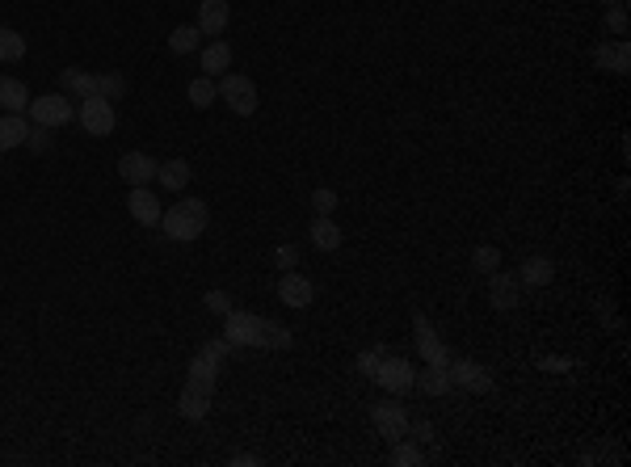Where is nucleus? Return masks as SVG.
<instances>
[{"mask_svg":"<svg viewBox=\"0 0 631 467\" xmlns=\"http://www.w3.org/2000/svg\"><path fill=\"white\" fill-rule=\"evenodd\" d=\"M220 97V89L211 85L206 76H198V80H190V105H198V110H206V105Z\"/></svg>","mask_w":631,"mask_h":467,"instance_id":"29","label":"nucleus"},{"mask_svg":"<svg viewBox=\"0 0 631 467\" xmlns=\"http://www.w3.org/2000/svg\"><path fill=\"white\" fill-rule=\"evenodd\" d=\"M122 93H127V76L105 72V76H102V97H105V102H114V97H122Z\"/></svg>","mask_w":631,"mask_h":467,"instance_id":"33","label":"nucleus"},{"mask_svg":"<svg viewBox=\"0 0 631 467\" xmlns=\"http://www.w3.org/2000/svg\"><path fill=\"white\" fill-rule=\"evenodd\" d=\"M518 274H501V270H492L489 274V299H492V308H501V311H509V308H518Z\"/></svg>","mask_w":631,"mask_h":467,"instance_id":"16","label":"nucleus"},{"mask_svg":"<svg viewBox=\"0 0 631 467\" xmlns=\"http://www.w3.org/2000/svg\"><path fill=\"white\" fill-rule=\"evenodd\" d=\"M412 388L426 391V396H446L455 383H451V375H446V366H426V371L412 375Z\"/></svg>","mask_w":631,"mask_h":467,"instance_id":"18","label":"nucleus"},{"mask_svg":"<svg viewBox=\"0 0 631 467\" xmlns=\"http://www.w3.org/2000/svg\"><path fill=\"white\" fill-rule=\"evenodd\" d=\"M215 89H220L223 102L232 105V114H240V118L257 114V85H253L248 76H240V72H223Z\"/></svg>","mask_w":631,"mask_h":467,"instance_id":"4","label":"nucleus"},{"mask_svg":"<svg viewBox=\"0 0 631 467\" xmlns=\"http://www.w3.org/2000/svg\"><path fill=\"white\" fill-rule=\"evenodd\" d=\"M412 375H417V371H412L409 358H400V354H383L379 366H374V383H379L387 396H409Z\"/></svg>","mask_w":631,"mask_h":467,"instance_id":"5","label":"nucleus"},{"mask_svg":"<svg viewBox=\"0 0 631 467\" xmlns=\"http://www.w3.org/2000/svg\"><path fill=\"white\" fill-rule=\"evenodd\" d=\"M156 177H160L165 190H185L190 177H194V169H190V160H165V165L156 169Z\"/></svg>","mask_w":631,"mask_h":467,"instance_id":"24","label":"nucleus"},{"mask_svg":"<svg viewBox=\"0 0 631 467\" xmlns=\"http://www.w3.org/2000/svg\"><path fill=\"white\" fill-rule=\"evenodd\" d=\"M17 59H26V39L17 30L0 26V64H17Z\"/></svg>","mask_w":631,"mask_h":467,"instance_id":"26","label":"nucleus"},{"mask_svg":"<svg viewBox=\"0 0 631 467\" xmlns=\"http://www.w3.org/2000/svg\"><path fill=\"white\" fill-rule=\"evenodd\" d=\"M543 371H572V363L568 358H539Z\"/></svg>","mask_w":631,"mask_h":467,"instance_id":"38","label":"nucleus"},{"mask_svg":"<svg viewBox=\"0 0 631 467\" xmlns=\"http://www.w3.org/2000/svg\"><path fill=\"white\" fill-rule=\"evenodd\" d=\"M0 105L9 114H22V110H30V89L14 76H0Z\"/></svg>","mask_w":631,"mask_h":467,"instance_id":"21","label":"nucleus"},{"mask_svg":"<svg viewBox=\"0 0 631 467\" xmlns=\"http://www.w3.org/2000/svg\"><path fill=\"white\" fill-rule=\"evenodd\" d=\"M602 4H606V9H610V4H627V0H602Z\"/></svg>","mask_w":631,"mask_h":467,"instance_id":"41","label":"nucleus"},{"mask_svg":"<svg viewBox=\"0 0 631 467\" xmlns=\"http://www.w3.org/2000/svg\"><path fill=\"white\" fill-rule=\"evenodd\" d=\"M127 211H131V220L143 223V228H156L160 223V198L148 190V185H131V198H127Z\"/></svg>","mask_w":631,"mask_h":467,"instance_id":"11","label":"nucleus"},{"mask_svg":"<svg viewBox=\"0 0 631 467\" xmlns=\"http://www.w3.org/2000/svg\"><path fill=\"white\" fill-rule=\"evenodd\" d=\"M606 30L618 34V39L627 34V4H610V9H606Z\"/></svg>","mask_w":631,"mask_h":467,"instance_id":"32","label":"nucleus"},{"mask_svg":"<svg viewBox=\"0 0 631 467\" xmlns=\"http://www.w3.org/2000/svg\"><path fill=\"white\" fill-rule=\"evenodd\" d=\"M80 127H85V135H97V139H105L110 130H114V105L105 102V97H80Z\"/></svg>","mask_w":631,"mask_h":467,"instance_id":"8","label":"nucleus"},{"mask_svg":"<svg viewBox=\"0 0 631 467\" xmlns=\"http://www.w3.org/2000/svg\"><path fill=\"white\" fill-rule=\"evenodd\" d=\"M387 463H396V467H421V463H426V454H421V446H412V442L400 438L396 446H392V454H387Z\"/></svg>","mask_w":631,"mask_h":467,"instance_id":"28","label":"nucleus"},{"mask_svg":"<svg viewBox=\"0 0 631 467\" xmlns=\"http://www.w3.org/2000/svg\"><path fill=\"white\" fill-rule=\"evenodd\" d=\"M278 299H283L286 308H308L311 299H316V286L303 278V274H295V270H286L283 278H278Z\"/></svg>","mask_w":631,"mask_h":467,"instance_id":"12","label":"nucleus"},{"mask_svg":"<svg viewBox=\"0 0 631 467\" xmlns=\"http://www.w3.org/2000/svg\"><path fill=\"white\" fill-rule=\"evenodd\" d=\"M472 265H476V270H484V274L501 270V253H497L492 245H480L476 253H472Z\"/></svg>","mask_w":631,"mask_h":467,"instance_id":"30","label":"nucleus"},{"mask_svg":"<svg viewBox=\"0 0 631 467\" xmlns=\"http://www.w3.org/2000/svg\"><path fill=\"white\" fill-rule=\"evenodd\" d=\"M274 261L283 265V270H295V261H299V248L295 245H283L278 253H274Z\"/></svg>","mask_w":631,"mask_h":467,"instance_id":"36","label":"nucleus"},{"mask_svg":"<svg viewBox=\"0 0 631 467\" xmlns=\"http://www.w3.org/2000/svg\"><path fill=\"white\" fill-rule=\"evenodd\" d=\"M181 417L185 421H203L206 413H211V391H198V388H185L181 391V400H177Z\"/></svg>","mask_w":631,"mask_h":467,"instance_id":"25","label":"nucleus"},{"mask_svg":"<svg viewBox=\"0 0 631 467\" xmlns=\"http://www.w3.org/2000/svg\"><path fill=\"white\" fill-rule=\"evenodd\" d=\"M228 17H232L228 0H203V4H198V30L211 34V39H220L223 30H228Z\"/></svg>","mask_w":631,"mask_h":467,"instance_id":"15","label":"nucleus"},{"mask_svg":"<svg viewBox=\"0 0 631 467\" xmlns=\"http://www.w3.org/2000/svg\"><path fill=\"white\" fill-rule=\"evenodd\" d=\"M198 42H203V30H198V26H177L173 34H168V51H173V55H190V51H198Z\"/></svg>","mask_w":631,"mask_h":467,"instance_id":"27","label":"nucleus"},{"mask_svg":"<svg viewBox=\"0 0 631 467\" xmlns=\"http://www.w3.org/2000/svg\"><path fill=\"white\" fill-rule=\"evenodd\" d=\"M311 211H316V215H333L337 211V190H329V185L311 190Z\"/></svg>","mask_w":631,"mask_h":467,"instance_id":"31","label":"nucleus"},{"mask_svg":"<svg viewBox=\"0 0 631 467\" xmlns=\"http://www.w3.org/2000/svg\"><path fill=\"white\" fill-rule=\"evenodd\" d=\"M446 375H451L455 388L492 391V375H489V371H484L480 363H472V358H451V363H446Z\"/></svg>","mask_w":631,"mask_h":467,"instance_id":"10","label":"nucleus"},{"mask_svg":"<svg viewBox=\"0 0 631 467\" xmlns=\"http://www.w3.org/2000/svg\"><path fill=\"white\" fill-rule=\"evenodd\" d=\"M30 139V122L22 114H5L0 118V152H14Z\"/></svg>","mask_w":631,"mask_h":467,"instance_id":"19","label":"nucleus"},{"mask_svg":"<svg viewBox=\"0 0 631 467\" xmlns=\"http://www.w3.org/2000/svg\"><path fill=\"white\" fill-rule=\"evenodd\" d=\"M206 223H211V211H206L203 198H185V202H173L168 215H160V228H165L168 240H177V245H190L198 236L206 232Z\"/></svg>","mask_w":631,"mask_h":467,"instance_id":"2","label":"nucleus"},{"mask_svg":"<svg viewBox=\"0 0 631 467\" xmlns=\"http://www.w3.org/2000/svg\"><path fill=\"white\" fill-rule=\"evenodd\" d=\"M59 85H64V93H72V97H102V76L80 72V67H64V72H59Z\"/></svg>","mask_w":631,"mask_h":467,"instance_id":"17","label":"nucleus"},{"mask_svg":"<svg viewBox=\"0 0 631 467\" xmlns=\"http://www.w3.org/2000/svg\"><path fill=\"white\" fill-rule=\"evenodd\" d=\"M232 350V341L228 337H215V341H203V350L190 358V379H185V388H198V391H215V379H220V366Z\"/></svg>","mask_w":631,"mask_h":467,"instance_id":"3","label":"nucleus"},{"mask_svg":"<svg viewBox=\"0 0 631 467\" xmlns=\"http://www.w3.org/2000/svg\"><path fill=\"white\" fill-rule=\"evenodd\" d=\"M412 337H417V354L426 358V366H446V363H451V350H446V341L438 337V328L429 325L421 311H412Z\"/></svg>","mask_w":631,"mask_h":467,"instance_id":"6","label":"nucleus"},{"mask_svg":"<svg viewBox=\"0 0 631 467\" xmlns=\"http://www.w3.org/2000/svg\"><path fill=\"white\" fill-rule=\"evenodd\" d=\"M156 169H160V165L143 152H127L122 160H118V173H122V182L127 185H148L156 177Z\"/></svg>","mask_w":631,"mask_h":467,"instance_id":"14","label":"nucleus"},{"mask_svg":"<svg viewBox=\"0 0 631 467\" xmlns=\"http://www.w3.org/2000/svg\"><path fill=\"white\" fill-rule=\"evenodd\" d=\"M232 463L236 467H257L261 459H257V454H232Z\"/></svg>","mask_w":631,"mask_h":467,"instance_id":"39","label":"nucleus"},{"mask_svg":"<svg viewBox=\"0 0 631 467\" xmlns=\"http://www.w3.org/2000/svg\"><path fill=\"white\" fill-rule=\"evenodd\" d=\"M371 421H374V429H379L387 442L409 438V413H404V404H396V400L374 404V409H371Z\"/></svg>","mask_w":631,"mask_h":467,"instance_id":"9","label":"nucleus"},{"mask_svg":"<svg viewBox=\"0 0 631 467\" xmlns=\"http://www.w3.org/2000/svg\"><path fill=\"white\" fill-rule=\"evenodd\" d=\"M228 64H232V47H228L223 39H215L203 51V76H223V72H228Z\"/></svg>","mask_w":631,"mask_h":467,"instance_id":"23","label":"nucleus"},{"mask_svg":"<svg viewBox=\"0 0 631 467\" xmlns=\"http://www.w3.org/2000/svg\"><path fill=\"white\" fill-rule=\"evenodd\" d=\"M203 303L215 311V316H228V311H232V295H228V291H206Z\"/></svg>","mask_w":631,"mask_h":467,"instance_id":"34","label":"nucleus"},{"mask_svg":"<svg viewBox=\"0 0 631 467\" xmlns=\"http://www.w3.org/2000/svg\"><path fill=\"white\" fill-rule=\"evenodd\" d=\"M30 114H34L39 127H68L77 118V110L68 102V93H42V97L30 102Z\"/></svg>","mask_w":631,"mask_h":467,"instance_id":"7","label":"nucleus"},{"mask_svg":"<svg viewBox=\"0 0 631 467\" xmlns=\"http://www.w3.org/2000/svg\"><path fill=\"white\" fill-rule=\"evenodd\" d=\"M387 350H366V354H358V371L362 375H371L374 379V366H379V358H383Z\"/></svg>","mask_w":631,"mask_h":467,"instance_id":"35","label":"nucleus"},{"mask_svg":"<svg viewBox=\"0 0 631 467\" xmlns=\"http://www.w3.org/2000/svg\"><path fill=\"white\" fill-rule=\"evenodd\" d=\"M409 434L417 442H434V426H429V421H409Z\"/></svg>","mask_w":631,"mask_h":467,"instance_id":"37","label":"nucleus"},{"mask_svg":"<svg viewBox=\"0 0 631 467\" xmlns=\"http://www.w3.org/2000/svg\"><path fill=\"white\" fill-rule=\"evenodd\" d=\"M308 236H311V245L320 248V253H333V248L341 245V228L333 223V215H316L311 228H308Z\"/></svg>","mask_w":631,"mask_h":467,"instance_id":"20","label":"nucleus"},{"mask_svg":"<svg viewBox=\"0 0 631 467\" xmlns=\"http://www.w3.org/2000/svg\"><path fill=\"white\" fill-rule=\"evenodd\" d=\"M593 64L606 67V72H618V76H627V72H631V42H627V39L602 42V47L593 51Z\"/></svg>","mask_w":631,"mask_h":467,"instance_id":"13","label":"nucleus"},{"mask_svg":"<svg viewBox=\"0 0 631 467\" xmlns=\"http://www.w3.org/2000/svg\"><path fill=\"white\" fill-rule=\"evenodd\" d=\"M223 337L232 346H257V350H291L295 346V333L286 325L253 316V311H236V308L223 316Z\"/></svg>","mask_w":631,"mask_h":467,"instance_id":"1","label":"nucleus"},{"mask_svg":"<svg viewBox=\"0 0 631 467\" xmlns=\"http://www.w3.org/2000/svg\"><path fill=\"white\" fill-rule=\"evenodd\" d=\"M26 143H34V148H39V152H42V148H47V135H42V130H34V127H30V139Z\"/></svg>","mask_w":631,"mask_h":467,"instance_id":"40","label":"nucleus"},{"mask_svg":"<svg viewBox=\"0 0 631 467\" xmlns=\"http://www.w3.org/2000/svg\"><path fill=\"white\" fill-rule=\"evenodd\" d=\"M555 278V265L547 257H527L522 270H518V283L522 286H547Z\"/></svg>","mask_w":631,"mask_h":467,"instance_id":"22","label":"nucleus"}]
</instances>
